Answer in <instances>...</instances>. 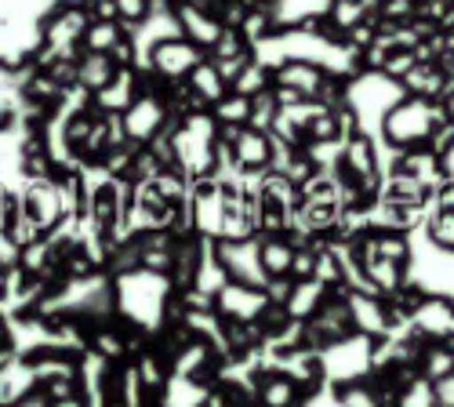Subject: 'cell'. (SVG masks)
Masks as SVG:
<instances>
[{
  "label": "cell",
  "instance_id": "cell-1",
  "mask_svg": "<svg viewBox=\"0 0 454 407\" xmlns=\"http://www.w3.org/2000/svg\"><path fill=\"white\" fill-rule=\"evenodd\" d=\"M450 124L443 113L440 98H422V95H400L382 117V138L393 153H411V150H429L433 135Z\"/></svg>",
  "mask_w": 454,
  "mask_h": 407
},
{
  "label": "cell",
  "instance_id": "cell-2",
  "mask_svg": "<svg viewBox=\"0 0 454 407\" xmlns=\"http://www.w3.org/2000/svg\"><path fill=\"white\" fill-rule=\"evenodd\" d=\"M204 59H207V51L197 48L193 41H185V36H164V41H157L145 51V69H153L168 84H182Z\"/></svg>",
  "mask_w": 454,
  "mask_h": 407
},
{
  "label": "cell",
  "instance_id": "cell-3",
  "mask_svg": "<svg viewBox=\"0 0 454 407\" xmlns=\"http://www.w3.org/2000/svg\"><path fill=\"white\" fill-rule=\"evenodd\" d=\"M168 102L160 91H142L124 113H121V124H124V138L135 142V145H145L153 142L164 128H168Z\"/></svg>",
  "mask_w": 454,
  "mask_h": 407
},
{
  "label": "cell",
  "instance_id": "cell-4",
  "mask_svg": "<svg viewBox=\"0 0 454 407\" xmlns=\"http://www.w3.org/2000/svg\"><path fill=\"white\" fill-rule=\"evenodd\" d=\"M215 302H218V317L233 320V324H254L262 313H266V306H270V299H266V291H262V287L237 284V280L225 284L215 294Z\"/></svg>",
  "mask_w": 454,
  "mask_h": 407
},
{
  "label": "cell",
  "instance_id": "cell-5",
  "mask_svg": "<svg viewBox=\"0 0 454 407\" xmlns=\"http://www.w3.org/2000/svg\"><path fill=\"white\" fill-rule=\"evenodd\" d=\"M324 81H327V69L320 62H309V59H287L273 69V88H291L306 102H317Z\"/></svg>",
  "mask_w": 454,
  "mask_h": 407
},
{
  "label": "cell",
  "instance_id": "cell-6",
  "mask_svg": "<svg viewBox=\"0 0 454 407\" xmlns=\"http://www.w3.org/2000/svg\"><path fill=\"white\" fill-rule=\"evenodd\" d=\"M233 160L240 171H270L273 168V135L270 131H254V128H240V135L230 142Z\"/></svg>",
  "mask_w": 454,
  "mask_h": 407
},
{
  "label": "cell",
  "instance_id": "cell-7",
  "mask_svg": "<svg viewBox=\"0 0 454 407\" xmlns=\"http://www.w3.org/2000/svg\"><path fill=\"white\" fill-rule=\"evenodd\" d=\"M254 396L262 407H298L301 400H306V393H301V386L287 375V372H277V367H270V372L254 375Z\"/></svg>",
  "mask_w": 454,
  "mask_h": 407
},
{
  "label": "cell",
  "instance_id": "cell-8",
  "mask_svg": "<svg viewBox=\"0 0 454 407\" xmlns=\"http://www.w3.org/2000/svg\"><path fill=\"white\" fill-rule=\"evenodd\" d=\"M175 19H178V29L185 41H193L197 48L211 51V44L218 41V33L225 29L211 12H200V8H189V4H178L175 8Z\"/></svg>",
  "mask_w": 454,
  "mask_h": 407
},
{
  "label": "cell",
  "instance_id": "cell-9",
  "mask_svg": "<svg viewBox=\"0 0 454 407\" xmlns=\"http://www.w3.org/2000/svg\"><path fill=\"white\" fill-rule=\"evenodd\" d=\"M185 88L197 95V102L204 106V109H211L215 102H222L225 95H230V81L222 77V69L211 62V59H204L193 73L185 77Z\"/></svg>",
  "mask_w": 454,
  "mask_h": 407
},
{
  "label": "cell",
  "instance_id": "cell-10",
  "mask_svg": "<svg viewBox=\"0 0 454 407\" xmlns=\"http://www.w3.org/2000/svg\"><path fill=\"white\" fill-rule=\"evenodd\" d=\"M258 262L266 270V277H291L294 262V244L284 233H258Z\"/></svg>",
  "mask_w": 454,
  "mask_h": 407
},
{
  "label": "cell",
  "instance_id": "cell-11",
  "mask_svg": "<svg viewBox=\"0 0 454 407\" xmlns=\"http://www.w3.org/2000/svg\"><path fill=\"white\" fill-rule=\"evenodd\" d=\"M121 73V66L113 62V55H98V51H84L77 59V88H84L88 95H98L102 88L113 84V77Z\"/></svg>",
  "mask_w": 454,
  "mask_h": 407
},
{
  "label": "cell",
  "instance_id": "cell-12",
  "mask_svg": "<svg viewBox=\"0 0 454 407\" xmlns=\"http://www.w3.org/2000/svg\"><path fill=\"white\" fill-rule=\"evenodd\" d=\"M327 291H331V287H324L317 277H313V280H294V287H291V294H287V302H284L287 317H291V320H309V317L324 306Z\"/></svg>",
  "mask_w": 454,
  "mask_h": 407
},
{
  "label": "cell",
  "instance_id": "cell-13",
  "mask_svg": "<svg viewBox=\"0 0 454 407\" xmlns=\"http://www.w3.org/2000/svg\"><path fill=\"white\" fill-rule=\"evenodd\" d=\"M128 36V29H124V22L117 19V22H102V19H91V26L84 29V36H81V48L84 51H98V55H109L113 48H117L121 41Z\"/></svg>",
  "mask_w": 454,
  "mask_h": 407
},
{
  "label": "cell",
  "instance_id": "cell-14",
  "mask_svg": "<svg viewBox=\"0 0 454 407\" xmlns=\"http://www.w3.org/2000/svg\"><path fill=\"white\" fill-rule=\"evenodd\" d=\"M211 117H215L222 128H247V121H251V98L230 91L222 102L211 106Z\"/></svg>",
  "mask_w": 454,
  "mask_h": 407
},
{
  "label": "cell",
  "instance_id": "cell-15",
  "mask_svg": "<svg viewBox=\"0 0 454 407\" xmlns=\"http://www.w3.org/2000/svg\"><path fill=\"white\" fill-rule=\"evenodd\" d=\"M273 88V69L270 66H262L258 59H251L247 66H244V73L230 84V91H237V95H247V98H254V95H262V91H270Z\"/></svg>",
  "mask_w": 454,
  "mask_h": 407
},
{
  "label": "cell",
  "instance_id": "cell-16",
  "mask_svg": "<svg viewBox=\"0 0 454 407\" xmlns=\"http://www.w3.org/2000/svg\"><path fill=\"white\" fill-rule=\"evenodd\" d=\"M426 237H429L433 247L454 254V207H440L436 204V211L426 222Z\"/></svg>",
  "mask_w": 454,
  "mask_h": 407
},
{
  "label": "cell",
  "instance_id": "cell-17",
  "mask_svg": "<svg viewBox=\"0 0 454 407\" xmlns=\"http://www.w3.org/2000/svg\"><path fill=\"white\" fill-rule=\"evenodd\" d=\"M277 117H280V102H277L273 88L251 98V121H247V128H254V131H273Z\"/></svg>",
  "mask_w": 454,
  "mask_h": 407
},
{
  "label": "cell",
  "instance_id": "cell-18",
  "mask_svg": "<svg viewBox=\"0 0 454 407\" xmlns=\"http://www.w3.org/2000/svg\"><path fill=\"white\" fill-rule=\"evenodd\" d=\"M317 254L309 247H294V262H291V280H313L317 277Z\"/></svg>",
  "mask_w": 454,
  "mask_h": 407
}]
</instances>
